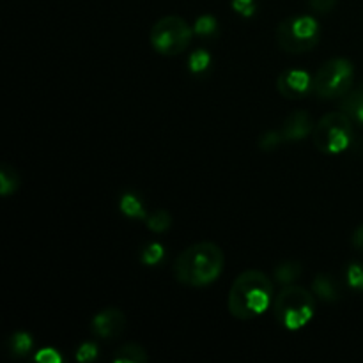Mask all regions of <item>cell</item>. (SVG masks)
Here are the masks:
<instances>
[{"label": "cell", "mask_w": 363, "mask_h": 363, "mask_svg": "<svg viewBox=\"0 0 363 363\" xmlns=\"http://www.w3.org/2000/svg\"><path fill=\"white\" fill-rule=\"evenodd\" d=\"M354 66L346 57L326 60L314 74V94L321 99H340L353 87Z\"/></svg>", "instance_id": "7"}, {"label": "cell", "mask_w": 363, "mask_h": 363, "mask_svg": "<svg viewBox=\"0 0 363 363\" xmlns=\"http://www.w3.org/2000/svg\"><path fill=\"white\" fill-rule=\"evenodd\" d=\"M194 34L195 30L188 25L184 18L169 14V16L160 18L152 25L149 41H151L152 50L158 52L160 55L174 57L183 53L190 46Z\"/></svg>", "instance_id": "6"}, {"label": "cell", "mask_w": 363, "mask_h": 363, "mask_svg": "<svg viewBox=\"0 0 363 363\" xmlns=\"http://www.w3.org/2000/svg\"><path fill=\"white\" fill-rule=\"evenodd\" d=\"M273 300V282L261 269H247L236 277L227 296L230 315L240 321L259 318Z\"/></svg>", "instance_id": "2"}, {"label": "cell", "mask_w": 363, "mask_h": 363, "mask_svg": "<svg viewBox=\"0 0 363 363\" xmlns=\"http://www.w3.org/2000/svg\"><path fill=\"white\" fill-rule=\"evenodd\" d=\"M34 358L38 362H43V363H60V362H62L60 354L57 353L55 350H52V347H46V350H41L38 354H35Z\"/></svg>", "instance_id": "27"}, {"label": "cell", "mask_w": 363, "mask_h": 363, "mask_svg": "<svg viewBox=\"0 0 363 363\" xmlns=\"http://www.w3.org/2000/svg\"><path fill=\"white\" fill-rule=\"evenodd\" d=\"M351 245H353L357 250L363 252V223H362V225H358L357 229H354L353 236H351Z\"/></svg>", "instance_id": "28"}, {"label": "cell", "mask_w": 363, "mask_h": 363, "mask_svg": "<svg viewBox=\"0 0 363 363\" xmlns=\"http://www.w3.org/2000/svg\"><path fill=\"white\" fill-rule=\"evenodd\" d=\"M312 142L323 155H340L347 151L354 142L353 119L342 110L325 113L315 123Z\"/></svg>", "instance_id": "4"}, {"label": "cell", "mask_w": 363, "mask_h": 363, "mask_svg": "<svg viewBox=\"0 0 363 363\" xmlns=\"http://www.w3.org/2000/svg\"><path fill=\"white\" fill-rule=\"evenodd\" d=\"M307 2L315 13H321V14L332 13L337 6V0H307Z\"/></svg>", "instance_id": "26"}, {"label": "cell", "mask_w": 363, "mask_h": 363, "mask_svg": "<svg viewBox=\"0 0 363 363\" xmlns=\"http://www.w3.org/2000/svg\"><path fill=\"white\" fill-rule=\"evenodd\" d=\"M194 30L197 35L208 39L211 38V35H216V32H218V21H216V18L211 16V14H202V16H199L197 21H195Z\"/></svg>", "instance_id": "19"}, {"label": "cell", "mask_w": 363, "mask_h": 363, "mask_svg": "<svg viewBox=\"0 0 363 363\" xmlns=\"http://www.w3.org/2000/svg\"><path fill=\"white\" fill-rule=\"evenodd\" d=\"M282 142L284 138H282V133H280V130H272V131H266V133H262L261 137H259V147H261L264 152H269L273 151V149L279 147Z\"/></svg>", "instance_id": "23"}, {"label": "cell", "mask_w": 363, "mask_h": 363, "mask_svg": "<svg viewBox=\"0 0 363 363\" xmlns=\"http://www.w3.org/2000/svg\"><path fill=\"white\" fill-rule=\"evenodd\" d=\"M347 286L354 291H363V266L360 262H351L346 269Z\"/></svg>", "instance_id": "22"}, {"label": "cell", "mask_w": 363, "mask_h": 363, "mask_svg": "<svg viewBox=\"0 0 363 363\" xmlns=\"http://www.w3.org/2000/svg\"><path fill=\"white\" fill-rule=\"evenodd\" d=\"M209 64H211V55H209L208 50L204 48L195 50V52L188 57V67H190L191 73L195 74L204 73L209 67Z\"/></svg>", "instance_id": "21"}, {"label": "cell", "mask_w": 363, "mask_h": 363, "mask_svg": "<svg viewBox=\"0 0 363 363\" xmlns=\"http://www.w3.org/2000/svg\"><path fill=\"white\" fill-rule=\"evenodd\" d=\"M230 6L238 14L250 18L255 14V0H230Z\"/></svg>", "instance_id": "25"}, {"label": "cell", "mask_w": 363, "mask_h": 363, "mask_svg": "<svg viewBox=\"0 0 363 363\" xmlns=\"http://www.w3.org/2000/svg\"><path fill=\"white\" fill-rule=\"evenodd\" d=\"M314 126L315 124L312 121L311 113L305 112V110H296V112L287 116V119L284 121L280 133H282L284 142H300L311 137Z\"/></svg>", "instance_id": "10"}, {"label": "cell", "mask_w": 363, "mask_h": 363, "mask_svg": "<svg viewBox=\"0 0 363 363\" xmlns=\"http://www.w3.org/2000/svg\"><path fill=\"white\" fill-rule=\"evenodd\" d=\"M119 209L124 216H128V218H137V220L147 218V213H145L144 204H142L140 199L133 194H124L123 197H121Z\"/></svg>", "instance_id": "15"}, {"label": "cell", "mask_w": 363, "mask_h": 363, "mask_svg": "<svg viewBox=\"0 0 363 363\" xmlns=\"http://www.w3.org/2000/svg\"><path fill=\"white\" fill-rule=\"evenodd\" d=\"M20 183L21 181L16 170L7 165V163H4L2 169H0V191H2V197H9L14 191H18Z\"/></svg>", "instance_id": "17"}, {"label": "cell", "mask_w": 363, "mask_h": 363, "mask_svg": "<svg viewBox=\"0 0 363 363\" xmlns=\"http://www.w3.org/2000/svg\"><path fill=\"white\" fill-rule=\"evenodd\" d=\"M145 225L152 233H167L172 225V215L167 209H156L145 218Z\"/></svg>", "instance_id": "18"}, {"label": "cell", "mask_w": 363, "mask_h": 363, "mask_svg": "<svg viewBox=\"0 0 363 363\" xmlns=\"http://www.w3.org/2000/svg\"><path fill=\"white\" fill-rule=\"evenodd\" d=\"M77 360L78 362H92L98 358V346L94 342H84L78 346L77 350Z\"/></svg>", "instance_id": "24"}, {"label": "cell", "mask_w": 363, "mask_h": 363, "mask_svg": "<svg viewBox=\"0 0 363 363\" xmlns=\"http://www.w3.org/2000/svg\"><path fill=\"white\" fill-rule=\"evenodd\" d=\"M301 277V264L296 261H284L277 264L275 272H273V279L280 286H291L296 282Z\"/></svg>", "instance_id": "14"}, {"label": "cell", "mask_w": 363, "mask_h": 363, "mask_svg": "<svg viewBox=\"0 0 363 363\" xmlns=\"http://www.w3.org/2000/svg\"><path fill=\"white\" fill-rule=\"evenodd\" d=\"M165 257V248H163L162 243H149L147 247L142 248L140 261L144 262L145 266H156L163 261Z\"/></svg>", "instance_id": "20"}, {"label": "cell", "mask_w": 363, "mask_h": 363, "mask_svg": "<svg viewBox=\"0 0 363 363\" xmlns=\"http://www.w3.org/2000/svg\"><path fill=\"white\" fill-rule=\"evenodd\" d=\"M124 330H126V315L117 307L103 308L91 321V332L101 340L119 339Z\"/></svg>", "instance_id": "9"}, {"label": "cell", "mask_w": 363, "mask_h": 363, "mask_svg": "<svg viewBox=\"0 0 363 363\" xmlns=\"http://www.w3.org/2000/svg\"><path fill=\"white\" fill-rule=\"evenodd\" d=\"M225 254L213 241H201L184 248L174 261V277L188 287H206L216 282L223 272Z\"/></svg>", "instance_id": "1"}, {"label": "cell", "mask_w": 363, "mask_h": 363, "mask_svg": "<svg viewBox=\"0 0 363 363\" xmlns=\"http://www.w3.org/2000/svg\"><path fill=\"white\" fill-rule=\"evenodd\" d=\"M112 362H116V363H147L149 354L142 346H138V344H135V342H130V344H124V346H121L119 350L113 353Z\"/></svg>", "instance_id": "13"}, {"label": "cell", "mask_w": 363, "mask_h": 363, "mask_svg": "<svg viewBox=\"0 0 363 363\" xmlns=\"http://www.w3.org/2000/svg\"><path fill=\"white\" fill-rule=\"evenodd\" d=\"M312 293L318 298H321L323 301H337L340 298L339 287H337V282L333 280V277L325 275V273H319L314 279V282H312Z\"/></svg>", "instance_id": "12"}, {"label": "cell", "mask_w": 363, "mask_h": 363, "mask_svg": "<svg viewBox=\"0 0 363 363\" xmlns=\"http://www.w3.org/2000/svg\"><path fill=\"white\" fill-rule=\"evenodd\" d=\"M340 110L346 112L353 123L363 126V84L351 87V91L340 98Z\"/></svg>", "instance_id": "11"}, {"label": "cell", "mask_w": 363, "mask_h": 363, "mask_svg": "<svg viewBox=\"0 0 363 363\" xmlns=\"http://www.w3.org/2000/svg\"><path fill=\"white\" fill-rule=\"evenodd\" d=\"M277 45L287 53H305L315 48L321 39L318 20L311 14H298L282 20L277 27Z\"/></svg>", "instance_id": "5"}, {"label": "cell", "mask_w": 363, "mask_h": 363, "mask_svg": "<svg viewBox=\"0 0 363 363\" xmlns=\"http://www.w3.org/2000/svg\"><path fill=\"white\" fill-rule=\"evenodd\" d=\"M9 347L11 354L14 358H21V357H27L30 353V350L34 347V340H32L30 333L27 332H16L9 337Z\"/></svg>", "instance_id": "16"}, {"label": "cell", "mask_w": 363, "mask_h": 363, "mask_svg": "<svg viewBox=\"0 0 363 363\" xmlns=\"http://www.w3.org/2000/svg\"><path fill=\"white\" fill-rule=\"evenodd\" d=\"M273 314L280 326L296 332L307 326L315 314L314 293L301 286H284L273 301Z\"/></svg>", "instance_id": "3"}, {"label": "cell", "mask_w": 363, "mask_h": 363, "mask_svg": "<svg viewBox=\"0 0 363 363\" xmlns=\"http://www.w3.org/2000/svg\"><path fill=\"white\" fill-rule=\"evenodd\" d=\"M277 91L286 99H303L314 92V77L303 69H287L277 78Z\"/></svg>", "instance_id": "8"}]
</instances>
